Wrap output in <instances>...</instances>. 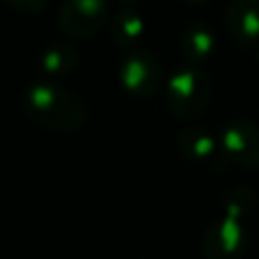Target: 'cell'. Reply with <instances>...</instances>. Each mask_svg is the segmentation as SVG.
Returning a JSON list of instances; mask_svg holds the SVG:
<instances>
[{"instance_id": "1", "label": "cell", "mask_w": 259, "mask_h": 259, "mask_svg": "<svg viewBox=\"0 0 259 259\" xmlns=\"http://www.w3.org/2000/svg\"><path fill=\"white\" fill-rule=\"evenodd\" d=\"M24 109L30 119L53 130H77L85 121L83 103L53 85H34L26 93Z\"/></svg>"}, {"instance_id": "2", "label": "cell", "mask_w": 259, "mask_h": 259, "mask_svg": "<svg viewBox=\"0 0 259 259\" xmlns=\"http://www.w3.org/2000/svg\"><path fill=\"white\" fill-rule=\"evenodd\" d=\"M210 101V79L198 67L178 71L166 87V103L174 117L196 119Z\"/></svg>"}, {"instance_id": "3", "label": "cell", "mask_w": 259, "mask_h": 259, "mask_svg": "<svg viewBox=\"0 0 259 259\" xmlns=\"http://www.w3.org/2000/svg\"><path fill=\"white\" fill-rule=\"evenodd\" d=\"M247 190H239V198L231 196L227 214L219 219L204 237V255L208 259H239L247 247V231L241 214L247 206Z\"/></svg>"}, {"instance_id": "4", "label": "cell", "mask_w": 259, "mask_h": 259, "mask_svg": "<svg viewBox=\"0 0 259 259\" xmlns=\"http://www.w3.org/2000/svg\"><path fill=\"white\" fill-rule=\"evenodd\" d=\"M221 148L237 166L259 168V125L249 119H235L221 134Z\"/></svg>"}, {"instance_id": "5", "label": "cell", "mask_w": 259, "mask_h": 259, "mask_svg": "<svg viewBox=\"0 0 259 259\" xmlns=\"http://www.w3.org/2000/svg\"><path fill=\"white\" fill-rule=\"evenodd\" d=\"M107 14L105 0H67L61 8L59 22L69 36L85 38L105 24Z\"/></svg>"}, {"instance_id": "6", "label": "cell", "mask_w": 259, "mask_h": 259, "mask_svg": "<svg viewBox=\"0 0 259 259\" xmlns=\"http://www.w3.org/2000/svg\"><path fill=\"white\" fill-rule=\"evenodd\" d=\"M162 81V65L150 51L132 53L121 65V85L134 95H152Z\"/></svg>"}, {"instance_id": "7", "label": "cell", "mask_w": 259, "mask_h": 259, "mask_svg": "<svg viewBox=\"0 0 259 259\" xmlns=\"http://www.w3.org/2000/svg\"><path fill=\"white\" fill-rule=\"evenodd\" d=\"M227 26L243 45L259 42V0H233L227 8Z\"/></svg>"}, {"instance_id": "8", "label": "cell", "mask_w": 259, "mask_h": 259, "mask_svg": "<svg viewBox=\"0 0 259 259\" xmlns=\"http://www.w3.org/2000/svg\"><path fill=\"white\" fill-rule=\"evenodd\" d=\"M212 45H214L212 30L204 26V22L188 24L180 38V51L190 63H200L208 59V55L212 53Z\"/></svg>"}, {"instance_id": "9", "label": "cell", "mask_w": 259, "mask_h": 259, "mask_svg": "<svg viewBox=\"0 0 259 259\" xmlns=\"http://www.w3.org/2000/svg\"><path fill=\"white\" fill-rule=\"evenodd\" d=\"M144 32H146V22L136 8L125 6L115 14L111 24V36L117 47H132L140 42Z\"/></svg>"}, {"instance_id": "10", "label": "cell", "mask_w": 259, "mask_h": 259, "mask_svg": "<svg viewBox=\"0 0 259 259\" xmlns=\"http://www.w3.org/2000/svg\"><path fill=\"white\" fill-rule=\"evenodd\" d=\"M178 148L188 158L204 160V158H210L217 152V142L206 130L190 125V127H184L178 134Z\"/></svg>"}, {"instance_id": "11", "label": "cell", "mask_w": 259, "mask_h": 259, "mask_svg": "<svg viewBox=\"0 0 259 259\" xmlns=\"http://www.w3.org/2000/svg\"><path fill=\"white\" fill-rule=\"evenodd\" d=\"M77 61V53L71 45H55L42 57V67L51 75H67Z\"/></svg>"}, {"instance_id": "12", "label": "cell", "mask_w": 259, "mask_h": 259, "mask_svg": "<svg viewBox=\"0 0 259 259\" xmlns=\"http://www.w3.org/2000/svg\"><path fill=\"white\" fill-rule=\"evenodd\" d=\"M4 2H8L10 6L24 10V12H38V10H42L47 0H4Z\"/></svg>"}, {"instance_id": "13", "label": "cell", "mask_w": 259, "mask_h": 259, "mask_svg": "<svg viewBox=\"0 0 259 259\" xmlns=\"http://www.w3.org/2000/svg\"><path fill=\"white\" fill-rule=\"evenodd\" d=\"M184 2H188V4H202V2H206V0H184Z\"/></svg>"}, {"instance_id": "14", "label": "cell", "mask_w": 259, "mask_h": 259, "mask_svg": "<svg viewBox=\"0 0 259 259\" xmlns=\"http://www.w3.org/2000/svg\"><path fill=\"white\" fill-rule=\"evenodd\" d=\"M121 2H125V4H132V2H136V0H121Z\"/></svg>"}]
</instances>
